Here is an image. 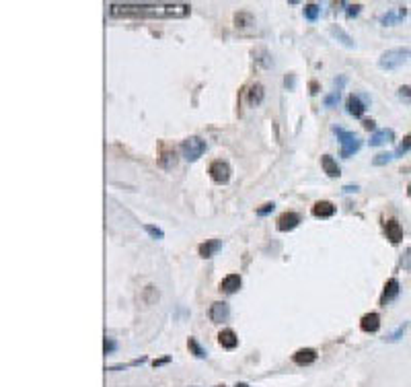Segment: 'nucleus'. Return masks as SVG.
I'll use <instances>...</instances> for the list:
<instances>
[{"label":"nucleus","instance_id":"1","mask_svg":"<svg viewBox=\"0 0 411 387\" xmlns=\"http://www.w3.org/2000/svg\"><path fill=\"white\" fill-rule=\"evenodd\" d=\"M191 11L185 2H111V17H134V19H183Z\"/></svg>","mask_w":411,"mask_h":387},{"label":"nucleus","instance_id":"2","mask_svg":"<svg viewBox=\"0 0 411 387\" xmlns=\"http://www.w3.org/2000/svg\"><path fill=\"white\" fill-rule=\"evenodd\" d=\"M407 62H411V48H393L378 58V66L382 70H397Z\"/></svg>","mask_w":411,"mask_h":387},{"label":"nucleus","instance_id":"3","mask_svg":"<svg viewBox=\"0 0 411 387\" xmlns=\"http://www.w3.org/2000/svg\"><path fill=\"white\" fill-rule=\"evenodd\" d=\"M333 132L337 134L339 144H342V157H344V159H349L352 154H356L358 151H360L362 140L358 138V134L347 132V130H344V128H337V126L333 128Z\"/></svg>","mask_w":411,"mask_h":387},{"label":"nucleus","instance_id":"4","mask_svg":"<svg viewBox=\"0 0 411 387\" xmlns=\"http://www.w3.org/2000/svg\"><path fill=\"white\" fill-rule=\"evenodd\" d=\"M206 140H202L199 136H189V138H185L181 142V152H183V157H185L187 161H197L202 154L206 152Z\"/></svg>","mask_w":411,"mask_h":387},{"label":"nucleus","instance_id":"5","mask_svg":"<svg viewBox=\"0 0 411 387\" xmlns=\"http://www.w3.org/2000/svg\"><path fill=\"white\" fill-rule=\"evenodd\" d=\"M210 177H212L216 184H229L230 182V165L222 159L214 161L212 165H210Z\"/></svg>","mask_w":411,"mask_h":387},{"label":"nucleus","instance_id":"6","mask_svg":"<svg viewBox=\"0 0 411 387\" xmlns=\"http://www.w3.org/2000/svg\"><path fill=\"white\" fill-rule=\"evenodd\" d=\"M298 225H300V214L298 212H284V214H279V219H278V231H282V233L294 231Z\"/></svg>","mask_w":411,"mask_h":387},{"label":"nucleus","instance_id":"7","mask_svg":"<svg viewBox=\"0 0 411 387\" xmlns=\"http://www.w3.org/2000/svg\"><path fill=\"white\" fill-rule=\"evenodd\" d=\"M229 315H230V307H229V303H224V301H216V303H212V307H210V320L214 323L226 321Z\"/></svg>","mask_w":411,"mask_h":387},{"label":"nucleus","instance_id":"8","mask_svg":"<svg viewBox=\"0 0 411 387\" xmlns=\"http://www.w3.org/2000/svg\"><path fill=\"white\" fill-rule=\"evenodd\" d=\"M317 358H319V352L314 350V348H300V350H296L294 354H292V360L298 367H309Z\"/></svg>","mask_w":411,"mask_h":387},{"label":"nucleus","instance_id":"9","mask_svg":"<svg viewBox=\"0 0 411 387\" xmlns=\"http://www.w3.org/2000/svg\"><path fill=\"white\" fill-rule=\"evenodd\" d=\"M345 111L352 118H362L364 116V111H366V103L358 97V95H349L347 99H345Z\"/></svg>","mask_w":411,"mask_h":387},{"label":"nucleus","instance_id":"10","mask_svg":"<svg viewBox=\"0 0 411 387\" xmlns=\"http://www.w3.org/2000/svg\"><path fill=\"white\" fill-rule=\"evenodd\" d=\"M407 17V6H397L395 11H387L384 15H380L378 17V21H380V25H395V23H399V21H403Z\"/></svg>","mask_w":411,"mask_h":387},{"label":"nucleus","instance_id":"11","mask_svg":"<svg viewBox=\"0 0 411 387\" xmlns=\"http://www.w3.org/2000/svg\"><path fill=\"white\" fill-rule=\"evenodd\" d=\"M360 330L366 334H374L380 330V315L378 313H366L362 320H360Z\"/></svg>","mask_w":411,"mask_h":387},{"label":"nucleus","instance_id":"12","mask_svg":"<svg viewBox=\"0 0 411 387\" xmlns=\"http://www.w3.org/2000/svg\"><path fill=\"white\" fill-rule=\"evenodd\" d=\"M384 229H387V239H391V243H395V245L401 243V239H403V227H401L395 219L387 220Z\"/></svg>","mask_w":411,"mask_h":387},{"label":"nucleus","instance_id":"13","mask_svg":"<svg viewBox=\"0 0 411 387\" xmlns=\"http://www.w3.org/2000/svg\"><path fill=\"white\" fill-rule=\"evenodd\" d=\"M399 295V280L397 278H389L387 285H384V290H382V297H380V305H387L391 303L393 299Z\"/></svg>","mask_w":411,"mask_h":387},{"label":"nucleus","instance_id":"14","mask_svg":"<svg viewBox=\"0 0 411 387\" xmlns=\"http://www.w3.org/2000/svg\"><path fill=\"white\" fill-rule=\"evenodd\" d=\"M393 140H395V132H393L391 128H382V130H374L372 138H370V146H382Z\"/></svg>","mask_w":411,"mask_h":387},{"label":"nucleus","instance_id":"15","mask_svg":"<svg viewBox=\"0 0 411 387\" xmlns=\"http://www.w3.org/2000/svg\"><path fill=\"white\" fill-rule=\"evenodd\" d=\"M333 214H335V206L327 200H319L312 206V217H317V219H329V217H333Z\"/></svg>","mask_w":411,"mask_h":387},{"label":"nucleus","instance_id":"16","mask_svg":"<svg viewBox=\"0 0 411 387\" xmlns=\"http://www.w3.org/2000/svg\"><path fill=\"white\" fill-rule=\"evenodd\" d=\"M241 288V276L239 274H229L226 278H222L220 282V290L226 292V295H234Z\"/></svg>","mask_w":411,"mask_h":387},{"label":"nucleus","instance_id":"17","mask_svg":"<svg viewBox=\"0 0 411 387\" xmlns=\"http://www.w3.org/2000/svg\"><path fill=\"white\" fill-rule=\"evenodd\" d=\"M329 31H331V35L339 41V44H344L345 48H356V41L352 39V35H349L344 27H339V25H331Z\"/></svg>","mask_w":411,"mask_h":387},{"label":"nucleus","instance_id":"18","mask_svg":"<svg viewBox=\"0 0 411 387\" xmlns=\"http://www.w3.org/2000/svg\"><path fill=\"white\" fill-rule=\"evenodd\" d=\"M218 342H220V346L226 348V350H232V348L239 346V338L232 330H222L220 334H218Z\"/></svg>","mask_w":411,"mask_h":387},{"label":"nucleus","instance_id":"19","mask_svg":"<svg viewBox=\"0 0 411 387\" xmlns=\"http://www.w3.org/2000/svg\"><path fill=\"white\" fill-rule=\"evenodd\" d=\"M321 165H323V169H325V173L329 177H339V175H342V169H339L337 161L331 157V154H323V157H321Z\"/></svg>","mask_w":411,"mask_h":387},{"label":"nucleus","instance_id":"20","mask_svg":"<svg viewBox=\"0 0 411 387\" xmlns=\"http://www.w3.org/2000/svg\"><path fill=\"white\" fill-rule=\"evenodd\" d=\"M220 247H222L220 239H210V241H206V243H202V245L197 247V253L202 255V257H212Z\"/></svg>","mask_w":411,"mask_h":387},{"label":"nucleus","instance_id":"21","mask_svg":"<svg viewBox=\"0 0 411 387\" xmlns=\"http://www.w3.org/2000/svg\"><path fill=\"white\" fill-rule=\"evenodd\" d=\"M263 97H265L263 84L255 83V84H253V87L249 89V95H247V103H249V105H259V103L263 101Z\"/></svg>","mask_w":411,"mask_h":387},{"label":"nucleus","instance_id":"22","mask_svg":"<svg viewBox=\"0 0 411 387\" xmlns=\"http://www.w3.org/2000/svg\"><path fill=\"white\" fill-rule=\"evenodd\" d=\"M159 161L164 169H171V167H175V163H177V152H175V149H167V146H164Z\"/></svg>","mask_w":411,"mask_h":387},{"label":"nucleus","instance_id":"23","mask_svg":"<svg viewBox=\"0 0 411 387\" xmlns=\"http://www.w3.org/2000/svg\"><path fill=\"white\" fill-rule=\"evenodd\" d=\"M234 25H237V27H241V29H245V27H251V25H255V19H253L251 13L241 11V13L234 15Z\"/></svg>","mask_w":411,"mask_h":387},{"label":"nucleus","instance_id":"24","mask_svg":"<svg viewBox=\"0 0 411 387\" xmlns=\"http://www.w3.org/2000/svg\"><path fill=\"white\" fill-rule=\"evenodd\" d=\"M187 346H189L191 354H194L196 358H206V356H208V352H206L202 346H199L196 338H189V340H187Z\"/></svg>","mask_w":411,"mask_h":387},{"label":"nucleus","instance_id":"25","mask_svg":"<svg viewBox=\"0 0 411 387\" xmlns=\"http://www.w3.org/2000/svg\"><path fill=\"white\" fill-rule=\"evenodd\" d=\"M319 13H321V6H319V4H314V2L304 4V17H307L309 21H317Z\"/></svg>","mask_w":411,"mask_h":387},{"label":"nucleus","instance_id":"26","mask_svg":"<svg viewBox=\"0 0 411 387\" xmlns=\"http://www.w3.org/2000/svg\"><path fill=\"white\" fill-rule=\"evenodd\" d=\"M393 159H395V152H380V154H377V157L372 159V165L374 167H382V165H387V163H391Z\"/></svg>","mask_w":411,"mask_h":387},{"label":"nucleus","instance_id":"27","mask_svg":"<svg viewBox=\"0 0 411 387\" xmlns=\"http://www.w3.org/2000/svg\"><path fill=\"white\" fill-rule=\"evenodd\" d=\"M411 149V132L405 136L403 140L399 142V146H397V151H395V157H401V154H405L407 151Z\"/></svg>","mask_w":411,"mask_h":387},{"label":"nucleus","instance_id":"28","mask_svg":"<svg viewBox=\"0 0 411 387\" xmlns=\"http://www.w3.org/2000/svg\"><path fill=\"white\" fill-rule=\"evenodd\" d=\"M407 325H409V323H407V321H403V325H399V328H397L395 332H393L391 336L384 338V340H387V342H397V340H401V336H403V334L407 332Z\"/></svg>","mask_w":411,"mask_h":387},{"label":"nucleus","instance_id":"29","mask_svg":"<svg viewBox=\"0 0 411 387\" xmlns=\"http://www.w3.org/2000/svg\"><path fill=\"white\" fill-rule=\"evenodd\" d=\"M339 101H342V93H339V91H333L331 95H327L325 99H323V103H325V107H335Z\"/></svg>","mask_w":411,"mask_h":387},{"label":"nucleus","instance_id":"30","mask_svg":"<svg viewBox=\"0 0 411 387\" xmlns=\"http://www.w3.org/2000/svg\"><path fill=\"white\" fill-rule=\"evenodd\" d=\"M397 95H399V99L403 101V103H411V87H407V84H403V87H399Z\"/></svg>","mask_w":411,"mask_h":387},{"label":"nucleus","instance_id":"31","mask_svg":"<svg viewBox=\"0 0 411 387\" xmlns=\"http://www.w3.org/2000/svg\"><path fill=\"white\" fill-rule=\"evenodd\" d=\"M103 350H105V354H113V352L117 350V342L113 340V338H105V342H103Z\"/></svg>","mask_w":411,"mask_h":387},{"label":"nucleus","instance_id":"32","mask_svg":"<svg viewBox=\"0 0 411 387\" xmlns=\"http://www.w3.org/2000/svg\"><path fill=\"white\" fill-rule=\"evenodd\" d=\"M144 229H146V233L150 235V237H154V239H163L164 237V233L159 229V227H152V225H144Z\"/></svg>","mask_w":411,"mask_h":387},{"label":"nucleus","instance_id":"33","mask_svg":"<svg viewBox=\"0 0 411 387\" xmlns=\"http://www.w3.org/2000/svg\"><path fill=\"white\" fill-rule=\"evenodd\" d=\"M274 208H276V204L274 202H267V204L261 206V208H257V217H265V214L274 212Z\"/></svg>","mask_w":411,"mask_h":387},{"label":"nucleus","instance_id":"34","mask_svg":"<svg viewBox=\"0 0 411 387\" xmlns=\"http://www.w3.org/2000/svg\"><path fill=\"white\" fill-rule=\"evenodd\" d=\"M360 11H362V4H347V11H345V15L352 19V17H358L360 15Z\"/></svg>","mask_w":411,"mask_h":387},{"label":"nucleus","instance_id":"35","mask_svg":"<svg viewBox=\"0 0 411 387\" xmlns=\"http://www.w3.org/2000/svg\"><path fill=\"white\" fill-rule=\"evenodd\" d=\"M401 266H403V270H411V247L405 252V255L401 257Z\"/></svg>","mask_w":411,"mask_h":387},{"label":"nucleus","instance_id":"36","mask_svg":"<svg viewBox=\"0 0 411 387\" xmlns=\"http://www.w3.org/2000/svg\"><path fill=\"white\" fill-rule=\"evenodd\" d=\"M345 83H347V79H345V76H339V79H335V81H333V84H335V91H342V87H344Z\"/></svg>","mask_w":411,"mask_h":387},{"label":"nucleus","instance_id":"37","mask_svg":"<svg viewBox=\"0 0 411 387\" xmlns=\"http://www.w3.org/2000/svg\"><path fill=\"white\" fill-rule=\"evenodd\" d=\"M362 126L366 128V130H374V128H377V126H374V119H364Z\"/></svg>","mask_w":411,"mask_h":387},{"label":"nucleus","instance_id":"38","mask_svg":"<svg viewBox=\"0 0 411 387\" xmlns=\"http://www.w3.org/2000/svg\"><path fill=\"white\" fill-rule=\"evenodd\" d=\"M167 363H171V358L169 356H164V358H159V360H154V367H161V365H167Z\"/></svg>","mask_w":411,"mask_h":387},{"label":"nucleus","instance_id":"39","mask_svg":"<svg viewBox=\"0 0 411 387\" xmlns=\"http://www.w3.org/2000/svg\"><path fill=\"white\" fill-rule=\"evenodd\" d=\"M358 190H360L358 185H344V192L345 194H352V192H358Z\"/></svg>","mask_w":411,"mask_h":387},{"label":"nucleus","instance_id":"40","mask_svg":"<svg viewBox=\"0 0 411 387\" xmlns=\"http://www.w3.org/2000/svg\"><path fill=\"white\" fill-rule=\"evenodd\" d=\"M311 93H312V95H317V93H319V84L314 83V81L311 83Z\"/></svg>","mask_w":411,"mask_h":387},{"label":"nucleus","instance_id":"41","mask_svg":"<svg viewBox=\"0 0 411 387\" xmlns=\"http://www.w3.org/2000/svg\"><path fill=\"white\" fill-rule=\"evenodd\" d=\"M286 84L292 89V87H294V76H286Z\"/></svg>","mask_w":411,"mask_h":387},{"label":"nucleus","instance_id":"42","mask_svg":"<svg viewBox=\"0 0 411 387\" xmlns=\"http://www.w3.org/2000/svg\"><path fill=\"white\" fill-rule=\"evenodd\" d=\"M234 387H249V385H247V383H237Z\"/></svg>","mask_w":411,"mask_h":387},{"label":"nucleus","instance_id":"43","mask_svg":"<svg viewBox=\"0 0 411 387\" xmlns=\"http://www.w3.org/2000/svg\"><path fill=\"white\" fill-rule=\"evenodd\" d=\"M409 196H411V184H409Z\"/></svg>","mask_w":411,"mask_h":387},{"label":"nucleus","instance_id":"44","mask_svg":"<svg viewBox=\"0 0 411 387\" xmlns=\"http://www.w3.org/2000/svg\"><path fill=\"white\" fill-rule=\"evenodd\" d=\"M216 387H226V385H216Z\"/></svg>","mask_w":411,"mask_h":387}]
</instances>
